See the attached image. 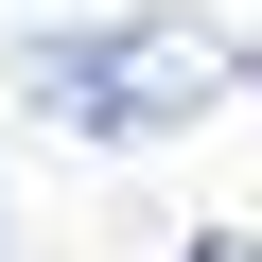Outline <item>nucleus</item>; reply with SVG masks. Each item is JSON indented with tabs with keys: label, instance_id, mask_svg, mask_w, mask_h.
Returning a JSON list of instances; mask_svg holds the SVG:
<instances>
[{
	"label": "nucleus",
	"instance_id": "obj_2",
	"mask_svg": "<svg viewBox=\"0 0 262 262\" xmlns=\"http://www.w3.org/2000/svg\"><path fill=\"white\" fill-rule=\"evenodd\" d=\"M175 262H262V227H192V245H175Z\"/></svg>",
	"mask_w": 262,
	"mask_h": 262
},
{
	"label": "nucleus",
	"instance_id": "obj_1",
	"mask_svg": "<svg viewBox=\"0 0 262 262\" xmlns=\"http://www.w3.org/2000/svg\"><path fill=\"white\" fill-rule=\"evenodd\" d=\"M227 35L210 18H175V0H140V18H88V35H35L18 53V105L35 122H70V140H175V122H210L227 105Z\"/></svg>",
	"mask_w": 262,
	"mask_h": 262
},
{
	"label": "nucleus",
	"instance_id": "obj_3",
	"mask_svg": "<svg viewBox=\"0 0 262 262\" xmlns=\"http://www.w3.org/2000/svg\"><path fill=\"white\" fill-rule=\"evenodd\" d=\"M245 88H262V35H245Z\"/></svg>",
	"mask_w": 262,
	"mask_h": 262
}]
</instances>
